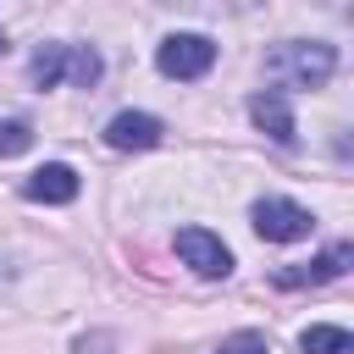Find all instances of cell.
<instances>
[{
  "label": "cell",
  "mask_w": 354,
  "mask_h": 354,
  "mask_svg": "<svg viewBox=\"0 0 354 354\" xmlns=\"http://www.w3.org/2000/svg\"><path fill=\"white\" fill-rule=\"evenodd\" d=\"M160 116H149V111H116L111 122H105V144L111 149H155L160 144Z\"/></svg>",
  "instance_id": "6"
},
{
  "label": "cell",
  "mask_w": 354,
  "mask_h": 354,
  "mask_svg": "<svg viewBox=\"0 0 354 354\" xmlns=\"http://www.w3.org/2000/svg\"><path fill=\"white\" fill-rule=\"evenodd\" d=\"M249 122L271 138V144H282V149H293V111H288V94H277V88H266V94H254L249 100Z\"/></svg>",
  "instance_id": "8"
},
{
  "label": "cell",
  "mask_w": 354,
  "mask_h": 354,
  "mask_svg": "<svg viewBox=\"0 0 354 354\" xmlns=\"http://www.w3.org/2000/svg\"><path fill=\"white\" fill-rule=\"evenodd\" d=\"M33 144V127L28 122H0V155H22Z\"/></svg>",
  "instance_id": "11"
},
{
  "label": "cell",
  "mask_w": 354,
  "mask_h": 354,
  "mask_svg": "<svg viewBox=\"0 0 354 354\" xmlns=\"http://www.w3.org/2000/svg\"><path fill=\"white\" fill-rule=\"evenodd\" d=\"M348 260H354V249H348V243H332V249L315 254L310 266H288V271H277V288H321V282H337V277L348 271Z\"/></svg>",
  "instance_id": "7"
},
{
  "label": "cell",
  "mask_w": 354,
  "mask_h": 354,
  "mask_svg": "<svg viewBox=\"0 0 354 354\" xmlns=\"http://www.w3.org/2000/svg\"><path fill=\"white\" fill-rule=\"evenodd\" d=\"M28 77L39 88H55L61 77H72L77 88H94L100 83V55L88 44H39L33 61H28Z\"/></svg>",
  "instance_id": "2"
},
{
  "label": "cell",
  "mask_w": 354,
  "mask_h": 354,
  "mask_svg": "<svg viewBox=\"0 0 354 354\" xmlns=\"http://www.w3.org/2000/svg\"><path fill=\"white\" fill-rule=\"evenodd\" d=\"M22 194H28L33 205H72V199H77V171L61 166V160H50V166H39V171L22 183Z\"/></svg>",
  "instance_id": "9"
},
{
  "label": "cell",
  "mask_w": 354,
  "mask_h": 354,
  "mask_svg": "<svg viewBox=\"0 0 354 354\" xmlns=\"http://www.w3.org/2000/svg\"><path fill=\"white\" fill-rule=\"evenodd\" d=\"M216 354H271L266 348V337L260 332H232V337H221V348Z\"/></svg>",
  "instance_id": "12"
},
{
  "label": "cell",
  "mask_w": 354,
  "mask_h": 354,
  "mask_svg": "<svg viewBox=\"0 0 354 354\" xmlns=\"http://www.w3.org/2000/svg\"><path fill=\"white\" fill-rule=\"evenodd\" d=\"M249 216H254V232L266 243H299V238L315 232V216L304 205H293V199H260Z\"/></svg>",
  "instance_id": "4"
},
{
  "label": "cell",
  "mask_w": 354,
  "mask_h": 354,
  "mask_svg": "<svg viewBox=\"0 0 354 354\" xmlns=\"http://www.w3.org/2000/svg\"><path fill=\"white\" fill-rule=\"evenodd\" d=\"M177 254H183V266H194L199 277H227V271H232V249H227L216 232H205V227H183V232H177Z\"/></svg>",
  "instance_id": "5"
},
{
  "label": "cell",
  "mask_w": 354,
  "mask_h": 354,
  "mask_svg": "<svg viewBox=\"0 0 354 354\" xmlns=\"http://www.w3.org/2000/svg\"><path fill=\"white\" fill-rule=\"evenodd\" d=\"M266 72L282 83V88H321L332 72H337V50L321 44V39H288L266 55Z\"/></svg>",
  "instance_id": "1"
},
{
  "label": "cell",
  "mask_w": 354,
  "mask_h": 354,
  "mask_svg": "<svg viewBox=\"0 0 354 354\" xmlns=\"http://www.w3.org/2000/svg\"><path fill=\"white\" fill-rule=\"evenodd\" d=\"M155 66H160L166 77H177V83H194V77H205V72L216 66V44H210L205 33H171V39H160Z\"/></svg>",
  "instance_id": "3"
},
{
  "label": "cell",
  "mask_w": 354,
  "mask_h": 354,
  "mask_svg": "<svg viewBox=\"0 0 354 354\" xmlns=\"http://www.w3.org/2000/svg\"><path fill=\"white\" fill-rule=\"evenodd\" d=\"M0 55H6V33H0Z\"/></svg>",
  "instance_id": "13"
},
{
  "label": "cell",
  "mask_w": 354,
  "mask_h": 354,
  "mask_svg": "<svg viewBox=\"0 0 354 354\" xmlns=\"http://www.w3.org/2000/svg\"><path fill=\"white\" fill-rule=\"evenodd\" d=\"M299 348L304 354H354V337L343 326H304L299 332Z\"/></svg>",
  "instance_id": "10"
}]
</instances>
